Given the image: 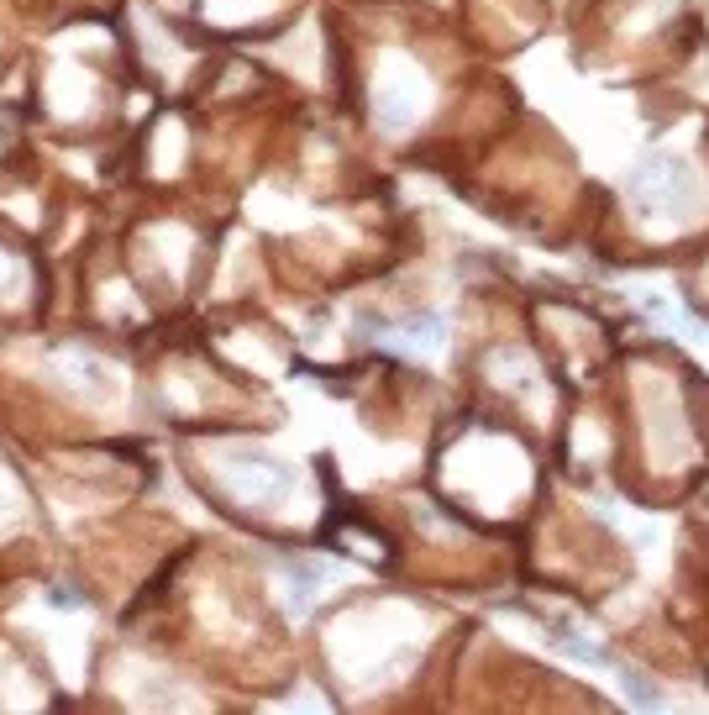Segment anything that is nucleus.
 Instances as JSON below:
<instances>
[{
	"instance_id": "f03ea898",
	"label": "nucleus",
	"mask_w": 709,
	"mask_h": 715,
	"mask_svg": "<svg viewBox=\"0 0 709 715\" xmlns=\"http://www.w3.org/2000/svg\"><path fill=\"white\" fill-rule=\"evenodd\" d=\"M316 589H321V574H316V568H289V605H295V610H305L310 600H316Z\"/></svg>"
},
{
	"instance_id": "f257e3e1",
	"label": "nucleus",
	"mask_w": 709,
	"mask_h": 715,
	"mask_svg": "<svg viewBox=\"0 0 709 715\" xmlns=\"http://www.w3.org/2000/svg\"><path fill=\"white\" fill-rule=\"evenodd\" d=\"M384 347H405V353H442V342H447V321H436V316H415L405 332H384L379 337Z\"/></svg>"
},
{
	"instance_id": "7ed1b4c3",
	"label": "nucleus",
	"mask_w": 709,
	"mask_h": 715,
	"mask_svg": "<svg viewBox=\"0 0 709 715\" xmlns=\"http://www.w3.org/2000/svg\"><path fill=\"white\" fill-rule=\"evenodd\" d=\"M0 510H6V495H0Z\"/></svg>"
}]
</instances>
